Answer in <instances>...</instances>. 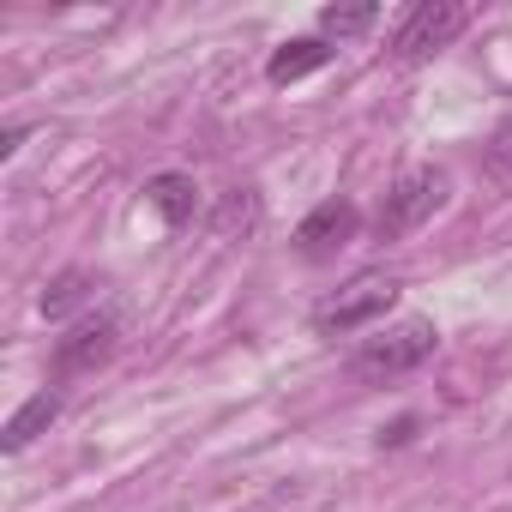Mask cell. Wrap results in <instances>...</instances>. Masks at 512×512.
I'll use <instances>...</instances> for the list:
<instances>
[{"label":"cell","instance_id":"8fae6325","mask_svg":"<svg viewBox=\"0 0 512 512\" xmlns=\"http://www.w3.org/2000/svg\"><path fill=\"white\" fill-rule=\"evenodd\" d=\"M97 296V272H85V266H67V272H55L49 284H43V296H37V308H43V320H73L85 302ZM91 314V308H85Z\"/></svg>","mask_w":512,"mask_h":512},{"label":"cell","instance_id":"ba28073f","mask_svg":"<svg viewBox=\"0 0 512 512\" xmlns=\"http://www.w3.org/2000/svg\"><path fill=\"white\" fill-rule=\"evenodd\" d=\"M260 223H266V199L253 193V187H229L217 199V211H211V235L217 241H253Z\"/></svg>","mask_w":512,"mask_h":512},{"label":"cell","instance_id":"4fadbf2b","mask_svg":"<svg viewBox=\"0 0 512 512\" xmlns=\"http://www.w3.org/2000/svg\"><path fill=\"white\" fill-rule=\"evenodd\" d=\"M488 169L500 181H512V115H500V127L488 133Z\"/></svg>","mask_w":512,"mask_h":512},{"label":"cell","instance_id":"7c38bea8","mask_svg":"<svg viewBox=\"0 0 512 512\" xmlns=\"http://www.w3.org/2000/svg\"><path fill=\"white\" fill-rule=\"evenodd\" d=\"M374 25H380V7H326V13H320V31L338 37V43H344V37H368Z\"/></svg>","mask_w":512,"mask_h":512},{"label":"cell","instance_id":"9a60e30c","mask_svg":"<svg viewBox=\"0 0 512 512\" xmlns=\"http://www.w3.org/2000/svg\"><path fill=\"white\" fill-rule=\"evenodd\" d=\"M25 133H31V127H25V121H13V127H7V139H0V157H13V151L25 145Z\"/></svg>","mask_w":512,"mask_h":512},{"label":"cell","instance_id":"9c48e42d","mask_svg":"<svg viewBox=\"0 0 512 512\" xmlns=\"http://www.w3.org/2000/svg\"><path fill=\"white\" fill-rule=\"evenodd\" d=\"M55 416H61V386H43L37 398H25V404L7 416V428H0V452H25L37 434H49Z\"/></svg>","mask_w":512,"mask_h":512},{"label":"cell","instance_id":"52a82bcc","mask_svg":"<svg viewBox=\"0 0 512 512\" xmlns=\"http://www.w3.org/2000/svg\"><path fill=\"white\" fill-rule=\"evenodd\" d=\"M145 205H151L169 229H187L205 199H199V181H193L187 169H157V175L145 181Z\"/></svg>","mask_w":512,"mask_h":512},{"label":"cell","instance_id":"3957f363","mask_svg":"<svg viewBox=\"0 0 512 512\" xmlns=\"http://www.w3.org/2000/svg\"><path fill=\"white\" fill-rule=\"evenodd\" d=\"M398 278L392 272H362V278H350L344 290H332L326 302H314V332L320 338H350V332H362V326H380L392 308H398Z\"/></svg>","mask_w":512,"mask_h":512},{"label":"cell","instance_id":"7a4b0ae2","mask_svg":"<svg viewBox=\"0 0 512 512\" xmlns=\"http://www.w3.org/2000/svg\"><path fill=\"white\" fill-rule=\"evenodd\" d=\"M446 193H452V175H446L440 163L404 169V175L386 187L380 211H374V241H404V235H416V229L446 205Z\"/></svg>","mask_w":512,"mask_h":512},{"label":"cell","instance_id":"6da1fadb","mask_svg":"<svg viewBox=\"0 0 512 512\" xmlns=\"http://www.w3.org/2000/svg\"><path fill=\"white\" fill-rule=\"evenodd\" d=\"M440 350V326L410 314V320H392V326H374L356 350H350V374L356 380H398V374H416L428 356Z\"/></svg>","mask_w":512,"mask_h":512},{"label":"cell","instance_id":"5bb4252c","mask_svg":"<svg viewBox=\"0 0 512 512\" xmlns=\"http://www.w3.org/2000/svg\"><path fill=\"white\" fill-rule=\"evenodd\" d=\"M410 434H416V416H398L392 428H380V446H404Z\"/></svg>","mask_w":512,"mask_h":512},{"label":"cell","instance_id":"5b68a950","mask_svg":"<svg viewBox=\"0 0 512 512\" xmlns=\"http://www.w3.org/2000/svg\"><path fill=\"white\" fill-rule=\"evenodd\" d=\"M470 25V7L464 0H416V7L398 19V31H392V55L398 61H434L440 49H452L458 43V31Z\"/></svg>","mask_w":512,"mask_h":512},{"label":"cell","instance_id":"8992f818","mask_svg":"<svg viewBox=\"0 0 512 512\" xmlns=\"http://www.w3.org/2000/svg\"><path fill=\"white\" fill-rule=\"evenodd\" d=\"M362 229V211L350 199H320L302 223H296V253L302 260H332L338 247H350Z\"/></svg>","mask_w":512,"mask_h":512},{"label":"cell","instance_id":"30bf717a","mask_svg":"<svg viewBox=\"0 0 512 512\" xmlns=\"http://www.w3.org/2000/svg\"><path fill=\"white\" fill-rule=\"evenodd\" d=\"M326 61H332V43H326V37H290V43H278V49H272L266 79H272V85H296V79L320 73Z\"/></svg>","mask_w":512,"mask_h":512},{"label":"cell","instance_id":"277c9868","mask_svg":"<svg viewBox=\"0 0 512 512\" xmlns=\"http://www.w3.org/2000/svg\"><path fill=\"white\" fill-rule=\"evenodd\" d=\"M121 338H127V314H121V308H91V314H79V320L55 338V350H49L55 386H61V380H79V374H97L103 362H115Z\"/></svg>","mask_w":512,"mask_h":512}]
</instances>
